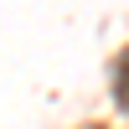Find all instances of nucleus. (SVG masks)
Segmentation results:
<instances>
[{
	"label": "nucleus",
	"instance_id": "1",
	"mask_svg": "<svg viewBox=\"0 0 129 129\" xmlns=\"http://www.w3.org/2000/svg\"><path fill=\"white\" fill-rule=\"evenodd\" d=\"M114 103L129 109V52L119 57V67H114Z\"/></svg>",
	"mask_w": 129,
	"mask_h": 129
}]
</instances>
